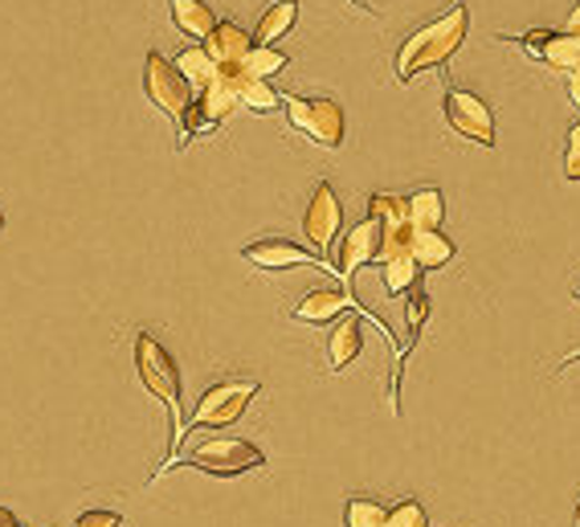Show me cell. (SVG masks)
I'll list each match as a JSON object with an SVG mask.
<instances>
[{"mask_svg": "<svg viewBox=\"0 0 580 527\" xmlns=\"http://www.w3.org/2000/svg\"><path fill=\"white\" fill-rule=\"evenodd\" d=\"M467 29H470V9L462 0H454L446 13H438L421 29H413L401 50H397V82H413L426 70H442L458 53V46L467 41Z\"/></svg>", "mask_w": 580, "mask_h": 527, "instance_id": "6da1fadb", "label": "cell"}, {"mask_svg": "<svg viewBox=\"0 0 580 527\" xmlns=\"http://www.w3.org/2000/svg\"><path fill=\"white\" fill-rule=\"evenodd\" d=\"M136 368L143 389L152 392L156 401H164L168 414H172V446H168V463L160 466V475H164V470H172L180 463V441L189 434V417H184V401H180V368L172 360V351L152 331H139L136 336Z\"/></svg>", "mask_w": 580, "mask_h": 527, "instance_id": "7a4b0ae2", "label": "cell"}, {"mask_svg": "<svg viewBox=\"0 0 580 527\" xmlns=\"http://www.w3.org/2000/svg\"><path fill=\"white\" fill-rule=\"evenodd\" d=\"M262 392V385L250 377H229V380H217L209 389L201 392V401L197 409L189 414V429H229L238 426L241 414L250 409V401Z\"/></svg>", "mask_w": 580, "mask_h": 527, "instance_id": "3957f363", "label": "cell"}, {"mask_svg": "<svg viewBox=\"0 0 580 527\" xmlns=\"http://www.w3.org/2000/svg\"><path fill=\"white\" fill-rule=\"evenodd\" d=\"M282 111H287V123L294 131H303L319 148H340L343 143V111L336 99H323V95H287Z\"/></svg>", "mask_w": 580, "mask_h": 527, "instance_id": "277c9868", "label": "cell"}, {"mask_svg": "<svg viewBox=\"0 0 580 527\" xmlns=\"http://www.w3.org/2000/svg\"><path fill=\"white\" fill-rule=\"evenodd\" d=\"M180 463L197 466V470H204V475H213V478H238L246 475V470H262L266 458L253 441L213 438V441H204V446H197V450H189V458H180Z\"/></svg>", "mask_w": 580, "mask_h": 527, "instance_id": "5b68a950", "label": "cell"}, {"mask_svg": "<svg viewBox=\"0 0 580 527\" xmlns=\"http://www.w3.org/2000/svg\"><path fill=\"white\" fill-rule=\"evenodd\" d=\"M143 95H148V99H152L177 127H180V119L189 115L192 99H197L192 87L184 82V74H180L168 58H160L156 50L143 58Z\"/></svg>", "mask_w": 580, "mask_h": 527, "instance_id": "8992f818", "label": "cell"}, {"mask_svg": "<svg viewBox=\"0 0 580 527\" xmlns=\"http://www.w3.org/2000/svg\"><path fill=\"white\" fill-rule=\"evenodd\" d=\"M446 123L454 127L458 136L474 139L482 148H494V115L474 90H462L454 87V82H446Z\"/></svg>", "mask_w": 580, "mask_h": 527, "instance_id": "52a82bcc", "label": "cell"}, {"mask_svg": "<svg viewBox=\"0 0 580 527\" xmlns=\"http://www.w3.org/2000/svg\"><path fill=\"white\" fill-rule=\"evenodd\" d=\"M340 229H343V205L340 197H336V189L323 180V185L311 192V205H307V213H303L307 246H311L319 258H328V250L336 246V238H340Z\"/></svg>", "mask_w": 580, "mask_h": 527, "instance_id": "ba28073f", "label": "cell"}, {"mask_svg": "<svg viewBox=\"0 0 580 527\" xmlns=\"http://www.w3.org/2000/svg\"><path fill=\"white\" fill-rule=\"evenodd\" d=\"M241 258H246L250 266H258V270H294V266H319V270H336V262H328V258H319L316 250L294 246V241H287V238L253 241V246H246V250H241ZM336 275H340V270H336Z\"/></svg>", "mask_w": 580, "mask_h": 527, "instance_id": "9c48e42d", "label": "cell"}, {"mask_svg": "<svg viewBox=\"0 0 580 527\" xmlns=\"http://www.w3.org/2000/svg\"><path fill=\"white\" fill-rule=\"evenodd\" d=\"M343 311H356V315H364V319H372V324L389 336V327L380 324L377 315H368L360 302H356L352 290H343V287H316V290H307V299L294 307V319L299 324H331V319H340ZM392 339V336H389Z\"/></svg>", "mask_w": 580, "mask_h": 527, "instance_id": "30bf717a", "label": "cell"}, {"mask_svg": "<svg viewBox=\"0 0 580 527\" xmlns=\"http://www.w3.org/2000/svg\"><path fill=\"white\" fill-rule=\"evenodd\" d=\"M380 241H384V226H380L377 217H364L360 226H352L340 238V258H336V270L352 282L360 266H377Z\"/></svg>", "mask_w": 580, "mask_h": 527, "instance_id": "8fae6325", "label": "cell"}, {"mask_svg": "<svg viewBox=\"0 0 580 527\" xmlns=\"http://www.w3.org/2000/svg\"><path fill=\"white\" fill-rule=\"evenodd\" d=\"M204 50L221 70H238L253 50V33H246L238 21H217L213 33L204 38Z\"/></svg>", "mask_w": 580, "mask_h": 527, "instance_id": "7c38bea8", "label": "cell"}, {"mask_svg": "<svg viewBox=\"0 0 580 527\" xmlns=\"http://www.w3.org/2000/svg\"><path fill=\"white\" fill-rule=\"evenodd\" d=\"M404 217H409V226L413 229H442V221H446L442 189H433V185L413 189L409 197H404Z\"/></svg>", "mask_w": 580, "mask_h": 527, "instance_id": "4fadbf2b", "label": "cell"}, {"mask_svg": "<svg viewBox=\"0 0 580 527\" xmlns=\"http://www.w3.org/2000/svg\"><path fill=\"white\" fill-rule=\"evenodd\" d=\"M364 348V327H360V315H348L340 324L331 327V339H328V356H331V372H340L348 368L360 356Z\"/></svg>", "mask_w": 580, "mask_h": 527, "instance_id": "5bb4252c", "label": "cell"}, {"mask_svg": "<svg viewBox=\"0 0 580 527\" xmlns=\"http://www.w3.org/2000/svg\"><path fill=\"white\" fill-rule=\"evenodd\" d=\"M168 13H172L180 33H189L192 41H204L217 26V13L204 0H168Z\"/></svg>", "mask_w": 580, "mask_h": 527, "instance_id": "9a60e30c", "label": "cell"}, {"mask_svg": "<svg viewBox=\"0 0 580 527\" xmlns=\"http://www.w3.org/2000/svg\"><path fill=\"white\" fill-rule=\"evenodd\" d=\"M454 241L442 229H413V262L421 270H438V266L454 262Z\"/></svg>", "mask_w": 580, "mask_h": 527, "instance_id": "2e32d148", "label": "cell"}, {"mask_svg": "<svg viewBox=\"0 0 580 527\" xmlns=\"http://www.w3.org/2000/svg\"><path fill=\"white\" fill-rule=\"evenodd\" d=\"M294 17H299V0H274V4L258 17L253 46H274L278 38H287L290 29H294Z\"/></svg>", "mask_w": 580, "mask_h": 527, "instance_id": "e0dca14e", "label": "cell"}, {"mask_svg": "<svg viewBox=\"0 0 580 527\" xmlns=\"http://www.w3.org/2000/svg\"><path fill=\"white\" fill-rule=\"evenodd\" d=\"M238 90H241V107H246V111H258V115L282 111V102H287V95H278L266 78L246 74L241 66H238Z\"/></svg>", "mask_w": 580, "mask_h": 527, "instance_id": "ac0fdd59", "label": "cell"}, {"mask_svg": "<svg viewBox=\"0 0 580 527\" xmlns=\"http://www.w3.org/2000/svg\"><path fill=\"white\" fill-rule=\"evenodd\" d=\"M172 66H177L180 74H184V82L192 87V95H197V90H204L217 74H221V66L209 58V50H204V46H189V50H180Z\"/></svg>", "mask_w": 580, "mask_h": 527, "instance_id": "d6986e66", "label": "cell"}, {"mask_svg": "<svg viewBox=\"0 0 580 527\" xmlns=\"http://www.w3.org/2000/svg\"><path fill=\"white\" fill-rule=\"evenodd\" d=\"M287 66H290V58H287L282 50H274V46H253L250 58L241 62V70H246V74H253V78H266V82H270V78L282 74Z\"/></svg>", "mask_w": 580, "mask_h": 527, "instance_id": "ffe728a7", "label": "cell"}, {"mask_svg": "<svg viewBox=\"0 0 580 527\" xmlns=\"http://www.w3.org/2000/svg\"><path fill=\"white\" fill-rule=\"evenodd\" d=\"M426 319H429V295L421 287H409V290H404V327H409V344L401 348V360L409 356V348L417 344V336H421Z\"/></svg>", "mask_w": 580, "mask_h": 527, "instance_id": "44dd1931", "label": "cell"}, {"mask_svg": "<svg viewBox=\"0 0 580 527\" xmlns=\"http://www.w3.org/2000/svg\"><path fill=\"white\" fill-rule=\"evenodd\" d=\"M417 278H421V266L413 258H397V262H380V282L389 295H404L409 287H417Z\"/></svg>", "mask_w": 580, "mask_h": 527, "instance_id": "7402d4cb", "label": "cell"}, {"mask_svg": "<svg viewBox=\"0 0 580 527\" xmlns=\"http://www.w3.org/2000/svg\"><path fill=\"white\" fill-rule=\"evenodd\" d=\"M343 524L348 527H384L389 524V507L377 499H348V507H343Z\"/></svg>", "mask_w": 580, "mask_h": 527, "instance_id": "603a6c76", "label": "cell"}, {"mask_svg": "<svg viewBox=\"0 0 580 527\" xmlns=\"http://www.w3.org/2000/svg\"><path fill=\"white\" fill-rule=\"evenodd\" d=\"M368 217H377L384 229L404 226V221H409V217H404V197L401 192H372V201H368Z\"/></svg>", "mask_w": 580, "mask_h": 527, "instance_id": "cb8c5ba5", "label": "cell"}, {"mask_svg": "<svg viewBox=\"0 0 580 527\" xmlns=\"http://www.w3.org/2000/svg\"><path fill=\"white\" fill-rule=\"evenodd\" d=\"M384 527H429V519H426V507L417 499H404V503H397L389 511V524Z\"/></svg>", "mask_w": 580, "mask_h": 527, "instance_id": "d4e9b609", "label": "cell"}, {"mask_svg": "<svg viewBox=\"0 0 580 527\" xmlns=\"http://www.w3.org/2000/svg\"><path fill=\"white\" fill-rule=\"evenodd\" d=\"M564 176H568V180H580V123H572V131H568Z\"/></svg>", "mask_w": 580, "mask_h": 527, "instance_id": "484cf974", "label": "cell"}, {"mask_svg": "<svg viewBox=\"0 0 580 527\" xmlns=\"http://www.w3.org/2000/svg\"><path fill=\"white\" fill-rule=\"evenodd\" d=\"M119 524H123L119 511H87V515H78L74 527H119Z\"/></svg>", "mask_w": 580, "mask_h": 527, "instance_id": "4316f807", "label": "cell"}, {"mask_svg": "<svg viewBox=\"0 0 580 527\" xmlns=\"http://www.w3.org/2000/svg\"><path fill=\"white\" fill-rule=\"evenodd\" d=\"M564 33H572V38H580V0H577V9L568 13V21H564Z\"/></svg>", "mask_w": 580, "mask_h": 527, "instance_id": "83f0119b", "label": "cell"}, {"mask_svg": "<svg viewBox=\"0 0 580 527\" xmlns=\"http://www.w3.org/2000/svg\"><path fill=\"white\" fill-rule=\"evenodd\" d=\"M568 95H572V102L580 107V70H572V74H568Z\"/></svg>", "mask_w": 580, "mask_h": 527, "instance_id": "f1b7e54d", "label": "cell"}, {"mask_svg": "<svg viewBox=\"0 0 580 527\" xmlns=\"http://www.w3.org/2000/svg\"><path fill=\"white\" fill-rule=\"evenodd\" d=\"M0 527H26V524H21L13 511H4V507H0Z\"/></svg>", "mask_w": 580, "mask_h": 527, "instance_id": "f546056e", "label": "cell"}, {"mask_svg": "<svg viewBox=\"0 0 580 527\" xmlns=\"http://www.w3.org/2000/svg\"><path fill=\"white\" fill-rule=\"evenodd\" d=\"M577 527H580V503H577Z\"/></svg>", "mask_w": 580, "mask_h": 527, "instance_id": "4dcf8cb0", "label": "cell"}, {"mask_svg": "<svg viewBox=\"0 0 580 527\" xmlns=\"http://www.w3.org/2000/svg\"><path fill=\"white\" fill-rule=\"evenodd\" d=\"M0 229H4V213H0Z\"/></svg>", "mask_w": 580, "mask_h": 527, "instance_id": "1f68e13d", "label": "cell"}, {"mask_svg": "<svg viewBox=\"0 0 580 527\" xmlns=\"http://www.w3.org/2000/svg\"><path fill=\"white\" fill-rule=\"evenodd\" d=\"M577 299H580V287H577Z\"/></svg>", "mask_w": 580, "mask_h": 527, "instance_id": "d6a6232c", "label": "cell"}]
</instances>
